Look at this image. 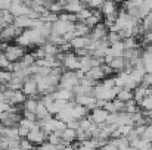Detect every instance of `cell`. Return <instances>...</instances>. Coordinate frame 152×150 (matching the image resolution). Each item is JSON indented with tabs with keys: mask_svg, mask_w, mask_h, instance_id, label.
<instances>
[{
	"mask_svg": "<svg viewBox=\"0 0 152 150\" xmlns=\"http://www.w3.org/2000/svg\"><path fill=\"white\" fill-rule=\"evenodd\" d=\"M124 43V49L126 50H132V49H137V47H142L140 43L137 41L136 37H129V38H124L123 40Z\"/></svg>",
	"mask_w": 152,
	"mask_h": 150,
	"instance_id": "obj_26",
	"label": "cell"
},
{
	"mask_svg": "<svg viewBox=\"0 0 152 150\" xmlns=\"http://www.w3.org/2000/svg\"><path fill=\"white\" fill-rule=\"evenodd\" d=\"M30 10L31 9L27 4H24V3H12L10 7H9V12L13 15V18H16V16H27L30 13Z\"/></svg>",
	"mask_w": 152,
	"mask_h": 150,
	"instance_id": "obj_11",
	"label": "cell"
},
{
	"mask_svg": "<svg viewBox=\"0 0 152 150\" xmlns=\"http://www.w3.org/2000/svg\"><path fill=\"white\" fill-rule=\"evenodd\" d=\"M139 107H142L143 110H149V109H152V96H146L145 99L139 103Z\"/></svg>",
	"mask_w": 152,
	"mask_h": 150,
	"instance_id": "obj_30",
	"label": "cell"
},
{
	"mask_svg": "<svg viewBox=\"0 0 152 150\" xmlns=\"http://www.w3.org/2000/svg\"><path fill=\"white\" fill-rule=\"evenodd\" d=\"M36 150H56V146H53L50 144L49 141H45V143H42V144H39Z\"/></svg>",
	"mask_w": 152,
	"mask_h": 150,
	"instance_id": "obj_33",
	"label": "cell"
},
{
	"mask_svg": "<svg viewBox=\"0 0 152 150\" xmlns=\"http://www.w3.org/2000/svg\"><path fill=\"white\" fill-rule=\"evenodd\" d=\"M71 113H72V118L81 119V118H86V116L89 115V109L84 107V106H81V104H77V103H75V106L72 107Z\"/></svg>",
	"mask_w": 152,
	"mask_h": 150,
	"instance_id": "obj_19",
	"label": "cell"
},
{
	"mask_svg": "<svg viewBox=\"0 0 152 150\" xmlns=\"http://www.w3.org/2000/svg\"><path fill=\"white\" fill-rule=\"evenodd\" d=\"M21 91H22V93H24L27 97H34V96H39L37 81H36V80H33V78L30 77L28 80H25V81H24Z\"/></svg>",
	"mask_w": 152,
	"mask_h": 150,
	"instance_id": "obj_10",
	"label": "cell"
},
{
	"mask_svg": "<svg viewBox=\"0 0 152 150\" xmlns=\"http://www.w3.org/2000/svg\"><path fill=\"white\" fill-rule=\"evenodd\" d=\"M101 69H102V72H103V75H105V78H106L108 75H112V74H114V69H112L109 65H106V63H102Z\"/></svg>",
	"mask_w": 152,
	"mask_h": 150,
	"instance_id": "obj_36",
	"label": "cell"
},
{
	"mask_svg": "<svg viewBox=\"0 0 152 150\" xmlns=\"http://www.w3.org/2000/svg\"><path fill=\"white\" fill-rule=\"evenodd\" d=\"M61 138L62 141H65L66 144H71L72 141H75V130H71V128H65L61 134Z\"/></svg>",
	"mask_w": 152,
	"mask_h": 150,
	"instance_id": "obj_22",
	"label": "cell"
},
{
	"mask_svg": "<svg viewBox=\"0 0 152 150\" xmlns=\"http://www.w3.org/2000/svg\"><path fill=\"white\" fill-rule=\"evenodd\" d=\"M109 33V30L106 28V25L103 22H99L98 25H95L92 30H90V34L87 36L90 41H99L102 38L106 37V34Z\"/></svg>",
	"mask_w": 152,
	"mask_h": 150,
	"instance_id": "obj_9",
	"label": "cell"
},
{
	"mask_svg": "<svg viewBox=\"0 0 152 150\" xmlns=\"http://www.w3.org/2000/svg\"><path fill=\"white\" fill-rule=\"evenodd\" d=\"M92 13H93V9L84 7V9H81L75 16H77V21H78V22H84L87 18H90V16H92Z\"/></svg>",
	"mask_w": 152,
	"mask_h": 150,
	"instance_id": "obj_28",
	"label": "cell"
},
{
	"mask_svg": "<svg viewBox=\"0 0 152 150\" xmlns=\"http://www.w3.org/2000/svg\"><path fill=\"white\" fill-rule=\"evenodd\" d=\"M84 77L89 78V80H92V81H95V83H99V81H102V80L105 78V75H103V72H102V69H101V66L90 68V69L84 74Z\"/></svg>",
	"mask_w": 152,
	"mask_h": 150,
	"instance_id": "obj_13",
	"label": "cell"
},
{
	"mask_svg": "<svg viewBox=\"0 0 152 150\" xmlns=\"http://www.w3.org/2000/svg\"><path fill=\"white\" fill-rule=\"evenodd\" d=\"M78 81H80V78L77 77V72H75V71H64V74L61 75L58 88L72 90V88L78 84Z\"/></svg>",
	"mask_w": 152,
	"mask_h": 150,
	"instance_id": "obj_2",
	"label": "cell"
},
{
	"mask_svg": "<svg viewBox=\"0 0 152 150\" xmlns=\"http://www.w3.org/2000/svg\"><path fill=\"white\" fill-rule=\"evenodd\" d=\"M4 101H6V99H4V94H3V93H0V104H1V103H4Z\"/></svg>",
	"mask_w": 152,
	"mask_h": 150,
	"instance_id": "obj_39",
	"label": "cell"
},
{
	"mask_svg": "<svg viewBox=\"0 0 152 150\" xmlns=\"http://www.w3.org/2000/svg\"><path fill=\"white\" fill-rule=\"evenodd\" d=\"M124 57L123 56H120V57H114L112 59V62L109 63V66L114 69V72H121V71H124Z\"/></svg>",
	"mask_w": 152,
	"mask_h": 150,
	"instance_id": "obj_23",
	"label": "cell"
},
{
	"mask_svg": "<svg viewBox=\"0 0 152 150\" xmlns=\"http://www.w3.org/2000/svg\"><path fill=\"white\" fill-rule=\"evenodd\" d=\"M115 99L121 100V101H127V100L133 99V90H127V88H121L117 94Z\"/></svg>",
	"mask_w": 152,
	"mask_h": 150,
	"instance_id": "obj_27",
	"label": "cell"
},
{
	"mask_svg": "<svg viewBox=\"0 0 152 150\" xmlns=\"http://www.w3.org/2000/svg\"><path fill=\"white\" fill-rule=\"evenodd\" d=\"M22 31H24V30L19 28V27H16L15 24H9V25L3 27V28L0 30V43H4V44H6L7 41L15 40Z\"/></svg>",
	"mask_w": 152,
	"mask_h": 150,
	"instance_id": "obj_3",
	"label": "cell"
},
{
	"mask_svg": "<svg viewBox=\"0 0 152 150\" xmlns=\"http://www.w3.org/2000/svg\"><path fill=\"white\" fill-rule=\"evenodd\" d=\"M37 104H39V100L36 99V97H27L25 101L22 103V109L27 110V112H34L36 113Z\"/></svg>",
	"mask_w": 152,
	"mask_h": 150,
	"instance_id": "obj_21",
	"label": "cell"
},
{
	"mask_svg": "<svg viewBox=\"0 0 152 150\" xmlns=\"http://www.w3.org/2000/svg\"><path fill=\"white\" fill-rule=\"evenodd\" d=\"M142 86H145V87H151L152 86V74L149 72H146L145 75H143V80H142V83H140Z\"/></svg>",
	"mask_w": 152,
	"mask_h": 150,
	"instance_id": "obj_34",
	"label": "cell"
},
{
	"mask_svg": "<svg viewBox=\"0 0 152 150\" xmlns=\"http://www.w3.org/2000/svg\"><path fill=\"white\" fill-rule=\"evenodd\" d=\"M146 97V87L145 86H142V84H139L136 88H133V100L139 104L142 100Z\"/></svg>",
	"mask_w": 152,
	"mask_h": 150,
	"instance_id": "obj_20",
	"label": "cell"
},
{
	"mask_svg": "<svg viewBox=\"0 0 152 150\" xmlns=\"http://www.w3.org/2000/svg\"><path fill=\"white\" fill-rule=\"evenodd\" d=\"M3 94H4L6 101H7L10 106H22V103L27 99V96H25L21 90L12 91V90H7V88H6V91H4Z\"/></svg>",
	"mask_w": 152,
	"mask_h": 150,
	"instance_id": "obj_7",
	"label": "cell"
},
{
	"mask_svg": "<svg viewBox=\"0 0 152 150\" xmlns=\"http://www.w3.org/2000/svg\"><path fill=\"white\" fill-rule=\"evenodd\" d=\"M101 13L105 18H111V19H117V15H118V6L114 0H103L101 6Z\"/></svg>",
	"mask_w": 152,
	"mask_h": 150,
	"instance_id": "obj_8",
	"label": "cell"
},
{
	"mask_svg": "<svg viewBox=\"0 0 152 150\" xmlns=\"http://www.w3.org/2000/svg\"><path fill=\"white\" fill-rule=\"evenodd\" d=\"M22 84H24V80L12 74L10 81L6 84V88H7V90H12V91H16V90H21V88H22Z\"/></svg>",
	"mask_w": 152,
	"mask_h": 150,
	"instance_id": "obj_18",
	"label": "cell"
},
{
	"mask_svg": "<svg viewBox=\"0 0 152 150\" xmlns=\"http://www.w3.org/2000/svg\"><path fill=\"white\" fill-rule=\"evenodd\" d=\"M114 1H115V3H123L124 0H114Z\"/></svg>",
	"mask_w": 152,
	"mask_h": 150,
	"instance_id": "obj_40",
	"label": "cell"
},
{
	"mask_svg": "<svg viewBox=\"0 0 152 150\" xmlns=\"http://www.w3.org/2000/svg\"><path fill=\"white\" fill-rule=\"evenodd\" d=\"M50 30H52L50 34L64 37L66 33H69V31L74 30V24H72V22H66V21H61V19H58V21H55V22L52 24Z\"/></svg>",
	"mask_w": 152,
	"mask_h": 150,
	"instance_id": "obj_6",
	"label": "cell"
},
{
	"mask_svg": "<svg viewBox=\"0 0 152 150\" xmlns=\"http://www.w3.org/2000/svg\"><path fill=\"white\" fill-rule=\"evenodd\" d=\"M52 96H53L55 100H65V101L74 100V93H72V90H66V88H58Z\"/></svg>",
	"mask_w": 152,
	"mask_h": 150,
	"instance_id": "obj_15",
	"label": "cell"
},
{
	"mask_svg": "<svg viewBox=\"0 0 152 150\" xmlns=\"http://www.w3.org/2000/svg\"><path fill=\"white\" fill-rule=\"evenodd\" d=\"M6 59L10 63H16L18 60H21V57L25 54V49L19 44H6L4 50H3Z\"/></svg>",
	"mask_w": 152,
	"mask_h": 150,
	"instance_id": "obj_1",
	"label": "cell"
},
{
	"mask_svg": "<svg viewBox=\"0 0 152 150\" xmlns=\"http://www.w3.org/2000/svg\"><path fill=\"white\" fill-rule=\"evenodd\" d=\"M124 43H123V40H120V41H117V43H112L109 47H108V51L114 56V57H120V56H123L124 54Z\"/></svg>",
	"mask_w": 152,
	"mask_h": 150,
	"instance_id": "obj_17",
	"label": "cell"
},
{
	"mask_svg": "<svg viewBox=\"0 0 152 150\" xmlns=\"http://www.w3.org/2000/svg\"><path fill=\"white\" fill-rule=\"evenodd\" d=\"M66 127H68V128H71V130H78V128H80V119L72 118L71 121H68V122H66Z\"/></svg>",
	"mask_w": 152,
	"mask_h": 150,
	"instance_id": "obj_35",
	"label": "cell"
},
{
	"mask_svg": "<svg viewBox=\"0 0 152 150\" xmlns=\"http://www.w3.org/2000/svg\"><path fill=\"white\" fill-rule=\"evenodd\" d=\"M19 149L21 150H34L36 146H34L33 143H30L27 138H21V141H19Z\"/></svg>",
	"mask_w": 152,
	"mask_h": 150,
	"instance_id": "obj_31",
	"label": "cell"
},
{
	"mask_svg": "<svg viewBox=\"0 0 152 150\" xmlns=\"http://www.w3.org/2000/svg\"><path fill=\"white\" fill-rule=\"evenodd\" d=\"M28 133H30V130H27V128H24V127H18V134H19L21 138H25V137L28 136Z\"/></svg>",
	"mask_w": 152,
	"mask_h": 150,
	"instance_id": "obj_37",
	"label": "cell"
},
{
	"mask_svg": "<svg viewBox=\"0 0 152 150\" xmlns=\"http://www.w3.org/2000/svg\"><path fill=\"white\" fill-rule=\"evenodd\" d=\"M140 138H142L145 143H152V128L149 125L146 127V130H145V133L140 136Z\"/></svg>",
	"mask_w": 152,
	"mask_h": 150,
	"instance_id": "obj_32",
	"label": "cell"
},
{
	"mask_svg": "<svg viewBox=\"0 0 152 150\" xmlns=\"http://www.w3.org/2000/svg\"><path fill=\"white\" fill-rule=\"evenodd\" d=\"M92 68V56L90 54H87V56H83V57H80V71L81 72H87L89 69Z\"/></svg>",
	"mask_w": 152,
	"mask_h": 150,
	"instance_id": "obj_24",
	"label": "cell"
},
{
	"mask_svg": "<svg viewBox=\"0 0 152 150\" xmlns=\"http://www.w3.org/2000/svg\"><path fill=\"white\" fill-rule=\"evenodd\" d=\"M101 150H118V149H117V146H114V144H111V143L108 141L105 146H102Z\"/></svg>",
	"mask_w": 152,
	"mask_h": 150,
	"instance_id": "obj_38",
	"label": "cell"
},
{
	"mask_svg": "<svg viewBox=\"0 0 152 150\" xmlns=\"http://www.w3.org/2000/svg\"><path fill=\"white\" fill-rule=\"evenodd\" d=\"M108 112L103 109V107H95L93 110H92V113L89 115V118L95 122V124H105V121H106V118H108Z\"/></svg>",
	"mask_w": 152,
	"mask_h": 150,
	"instance_id": "obj_12",
	"label": "cell"
},
{
	"mask_svg": "<svg viewBox=\"0 0 152 150\" xmlns=\"http://www.w3.org/2000/svg\"><path fill=\"white\" fill-rule=\"evenodd\" d=\"M90 44V40L89 37H75L69 41V46L72 50H77V49H87Z\"/></svg>",
	"mask_w": 152,
	"mask_h": 150,
	"instance_id": "obj_14",
	"label": "cell"
},
{
	"mask_svg": "<svg viewBox=\"0 0 152 150\" xmlns=\"http://www.w3.org/2000/svg\"><path fill=\"white\" fill-rule=\"evenodd\" d=\"M139 110V104L134 101L133 99L127 100V101H124V109H123V112H126V113H136Z\"/></svg>",
	"mask_w": 152,
	"mask_h": 150,
	"instance_id": "obj_25",
	"label": "cell"
},
{
	"mask_svg": "<svg viewBox=\"0 0 152 150\" xmlns=\"http://www.w3.org/2000/svg\"><path fill=\"white\" fill-rule=\"evenodd\" d=\"M12 78V72L6 69H0V84H7Z\"/></svg>",
	"mask_w": 152,
	"mask_h": 150,
	"instance_id": "obj_29",
	"label": "cell"
},
{
	"mask_svg": "<svg viewBox=\"0 0 152 150\" xmlns=\"http://www.w3.org/2000/svg\"><path fill=\"white\" fill-rule=\"evenodd\" d=\"M90 27H87L84 22H75L74 24V33H75V37H87L90 34Z\"/></svg>",
	"mask_w": 152,
	"mask_h": 150,
	"instance_id": "obj_16",
	"label": "cell"
},
{
	"mask_svg": "<svg viewBox=\"0 0 152 150\" xmlns=\"http://www.w3.org/2000/svg\"><path fill=\"white\" fill-rule=\"evenodd\" d=\"M61 66L65 71H77L80 68V57L74 51H68V53H65V56L61 62Z\"/></svg>",
	"mask_w": 152,
	"mask_h": 150,
	"instance_id": "obj_5",
	"label": "cell"
},
{
	"mask_svg": "<svg viewBox=\"0 0 152 150\" xmlns=\"http://www.w3.org/2000/svg\"><path fill=\"white\" fill-rule=\"evenodd\" d=\"M48 136H49V134H46V133L40 128V124H37L33 130H30V133H28V136H27L25 138H27L30 143H33L34 146H39V144L48 141Z\"/></svg>",
	"mask_w": 152,
	"mask_h": 150,
	"instance_id": "obj_4",
	"label": "cell"
}]
</instances>
